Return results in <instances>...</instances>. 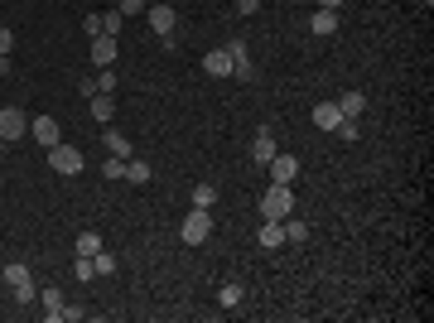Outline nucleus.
<instances>
[{
    "instance_id": "obj_1",
    "label": "nucleus",
    "mask_w": 434,
    "mask_h": 323,
    "mask_svg": "<svg viewBox=\"0 0 434 323\" xmlns=\"http://www.w3.org/2000/svg\"><path fill=\"white\" fill-rule=\"evenodd\" d=\"M213 236V208H189V217L179 222V241L184 246H203Z\"/></svg>"
},
{
    "instance_id": "obj_2",
    "label": "nucleus",
    "mask_w": 434,
    "mask_h": 323,
    "mask_svg": "<svg viewBox=\"0 0 434 323\" xmlns=\"http://www.w3.org/2000/svg\"><path fill=\"white\" fill-rule=\"evenodd\" d=\"M0 275H5V285H10V295H15V304H34V299H39L34 275H29V265H24V261H10Z\"/></svg>"
},
{
    "instance_id": "obj_3",
    "label": "nucleus",
    "mask_w": 434,
    "mask_h": 323,
    "mask_svg": "<svg viewBox=\"0 0 434 323\" xmlns=\"http://www.w3.org/2000/svg\"><path fill=\"white\" fill-rule=\"evenodd\" d=\"M145 19H150V29H155V39H159L164 49H174V24H179V15H174V5H164V0H155V5H145Z\"/></svg>"
},
{
    "instance_id": "obj_4",
    "label": "nucleus",
    "mask_w": 434,
    "mask_h": 323,
    "mask_svg": "<svg viewBox=\"0 0 434 323\" xmlns=\"http://www.w3.org/2000/svg\"><path fill=\"white\" fill-rule=\"evenodd\" d=\"M295 213V193H290V184H270L266 193H261V217H290Z\"/></svg>"
},
{
    "instance_id": "obj_5",
    "label": "nucleus",
    "mask_w": 434,
    "mask_h": 323,
    "mask_svg": "<svg viewBox=\"0 0 434 323\" xmlns=\"http://www.w3.org/2000/svg\"><path fill=\"white\" fill-rule=\"evenodd\" d=\"M49 164H53V174H83L87 159L78 155V145H63V140H58V145L49 150Z\"/></svg>"
},
{
    "instance_id": "obj_6",
    "label": "nucleus",
    "mask_w": 434,
    "mask_h": 323,
    "mask_svg": "<svg viewBox=\"0 0 434 323\" xmlns=\"http://www.w3.org/2000/svg\"><path fill=\"white\" fill-rule=\"evenodd\" d=\"M19 135H29V116L19 107H0V140L10 145V140H19Z\"/></svg>"
},
{
    "instance_id": "obj_7",
    "label": "nucleus",
    "mask_w": 434,
    "mask_h": 323,
    "mask_svg": "<svg viewBox=\"0 0 434 323\" xmlns=\"http://www.w3.org/2000/svg\"><path fill=\"white\" fill-rule=\"evenodd\" d=\"M29 135H34L44 150H53V145L63 140V125H58L53 116H34V121H29Z\"/></svg>"
},
{
    "instance_id": "obj_8",
    "label": "nucleus",
    "mask_w": 434,
    "mask_h": 323,
    "mask_svg": "<svg viewBox=\"0 0 434 323\" xmlns=\"http://www.w3.org/2000/svg\"><path fill=\"white\" fill-rule=\"evenodd\" d=\"M266 169H270V184H295L300 179V159L295 155H275Z\"/></svg>"
},
{
    "instance_id": "obj_9",
    "label": "nucleus",
    "mask_w": 434,
    "mask_h": 323,
    "mask_svg": "<svg viewBox=\"0 0 434 323\" xmlns=\"http://www.w3.org/2000/svg\"><path fill=\"white\" fill-rule=\"evenodd\" d=\"M116 34H97L92 39V68H116Z\"/></svg>"
},
{
    "instance_id": "obj_10",
    "label": "nucleus",
    "mask_w": 434,
    "mask_h": 323,
    "mask_svg": "<svg viewBox=\"0 0 434 323\" xmlns=\"http://www.w3.org/2000/svg\"><path fill=\"white\" fill-rule=\"evenodd\" d=\"M275 155H280V150H275V135H270V130H256V140H251V159H256V164H270Z\"/></svg>"
},
{
    "instance_id": "obj_11",
    "label": "nucleus",
    "mask_w": 434,
    "mask_h": 323,
    "mask_svg": "<svg viewBox=\"0 0 434 323\" xmlns=\"http://www.w3.org/2000/svg\"><path fill=\"white\" fill-rule=\"evenodd\" d=\"M309 34H319V39L338 34V10H314L309 15Z\"/></svg>"
},
{
    "instance_id": "obj_12",
    "label": "nucleus",
    "mask_w": 434,
    "mask_h": 323,
    "mask_svg": "<svg viewBox=\"0 0 434 323\" xmlns=\"http://www.w3.org/2000/svg\"><path fill=\"white\" fill-rule=\"evenodd\" d=\"M203 73H208V78H232V53H227V49H213V53L203 58Z\"/></svg>"
},
{
    "instance_id": "obj_13",
    "label": "nucleus",
    "mask_w": 434,
    "mask_h": 323,
    "mask_svg": "<svg viewBox=\"0 0 434 323\" xmlns=\"http://www.w3.org/2000/svg\"><path fill=\"white\" fill-rule=\"evenodd\" d=\"M256 241H261L266 251H275V246H285V227H280L275 217H266V222H261V232H256Z\"/></svg>"
},
{
    "instance_id": "obj_14",
    "label": "nucleus",
    "mask_w": 434,
    "mask_h": 323,
    "mask_svg": "<svg viewBox=\"0 0 434 323\" xmlns=\"http://www.w3.org/2000/svg\"><path fill=\"white\" fill-rule=\"evenodd\" d=\"M309 116H314V125H319V130H338V121H342L338 102H319V107L309 111Z\"/></svg>"
},
{
    "instance_id": "obj_15",
    "label": "nucleus",
    "mask_w": 434,
    "mask_h": 323,
    "mask_svg": "<svg viewBox=\"0 0 434 323\" xmlns=\"http://www.w3.org/2000/svg\"><path fill=\"white\" fill-rule=\"evenodd\" d=\"M87 107H92V116H97L102 125H111V116H116V97H111V92H97V97H87Z\"/></svg>"
},
{
    "instance_id": "obj_16",
    "label": "nucleus",
    "mask_w": 434,
    "mask_h": 323,
    "mask_svg": "<svg viewBox=\"0 0 434 323\" xmlns=\"http://www.w3.org/2000/svg\"><path fill=\"white\" fill-rule=\"evenodd\" d=\"M338 111H342V121H357V116L367 111V97H362V92H342V97H338Z\"/></svg>"
},
{
    "instance_id": "obj_17",
    "label": "nucleus",
    "mask_w": 434,
    "mask_h": 323,
    "mask_svg": "<svg viewBox=\"0 0 434 323\" xmlns=\"http://www.w3.org/2000/svg\"><path fill=\"white\" fill-rule=\"evenodd\" d=\"M280 227H285V241H309V222L304 217H280Z\"/></svg>"
},
{
    "instance_id": "obj_18",
    "label": "nucleus",
    "mask_w": 434,
    "mask_h": 323,
    "mask_svg": "<svg viewBox=\"0 0 434 323\" xmlns=\"http://www.w3.org/2000/svg\"><path fill=\"white\" fill-rule=\"evenodd\" d=\"M107 155H116V159H130V140H125L121 130H111V125H107Z\"/></svg>"
},
{
    "instance_id": "obj_19",
    "label": "nucleus",
    "mask_w": 434,
    "mask_h": 323,
    "mask_svg": "<svg viewBox=\"0 0 434 323\" xmlns=\"http://www.w3.org/2000/svg\"><path fill=\"white\" fill-rule=\"evenodd\" d=\"M125 184H150V164L145 159H125Z\"/></svg>"
},
{
    "instance_id": "obj_20",
    "label": "nucleus",
    "mask_w": 434,
    "mask_h": 323,
    "mask_svg": "<svg viewBox=\"0 0 434 323\" xmlns=\"http://www.w3.org/2000/svg\"><path fill=\"white\" fill-rule=\"evenodd\" d=\"M102 251V236L97 232H78V256H97Z\"/></svg>"
},
{
    "instance_id": "obj_21",
    "label": "nucleus",
    "mask_w": 434,
    "mask_h": 323,
    "mask_svg": "<svg viewBox=\"0 0 434 323\" xmlns=\"http://www.w3.org/2000/svg\"><path fill=\"white\" fill-rule=\"evenodd\" d=\"M217 304H222V309H236V304H241V285H236V280L222 285V290H217Z\"/></svg>"
},
{
    "instance_id": "obj_22",
    "label": "nucleus",
    "mask_w": 434,
    "mask_h": 323,
    "mask_svg": "<svg viewBox=\"0 0 434 323\" xmlns=\"http://www.w3.org/2000/svg\"><path fill=\"white\" fill-rule=\"evenodd\" d=\"M232 78H236V82H256V63H251V58H236V63H232Z\"/></svg>"
},
{
    "instance_id": "obj_23",
    "label": "nucleus",
    "mask_w": 434,
    "mask_h": 323,
    "mask_svg": "<svg viewBox=\"0 0 434 323\" xmlns=\"http://www.w3.org/2000/svg\"><path fill=\"white\" fill-rule=\"evenodd\" d=\"M217 203V189L213 184H198V189H193V208H213Z\"/></svg>"
},
{
    "instance_id": "obj_24",
    "label": "nucleus",
    "mask_w": 434,
    "mask_h": 323,
    "mask_svg": "<svg viewBox=\"0 0 434 323\" xmlns=\"http://www.w3.org/2000/svg\"><path fill=\"white\" fill-rule=\"evenodd\" d=\"M92 82H97V92H111V97H116V68H97Z\"/></svg>"
},
{
    "instance_id": "obj_25",
    "label": "nucleus",
    "mask_w": 434,
    "mask_h": 323,
    "mask_svg": "<svg viewBox=\"0 0 434 323\" xmlns=\"http://www.w3.org/2000/svg\"><path fill=\"white\" fill-rule=\"evenodd\" d=\"M73 275H78V280H97V265H92V256H78V261H73Z\"/></svg>"
},
{
    "instance_id": "obj_26",
    "label": "nucleus",
    "mask_w": 434,
    "mask_h": 323,
    "mask_svg": "<svg viewBox=\"0 0 434 323\" xmlns=\"http://www.w3.org/2000/svg\"><path fill=\"white\" fill-rule=\"evenodd\" d=\"M121 24H125V15H121V10L102 15V34H116V39H121Z\"/></svg>"
},
{
    "instance_id": "obj_27",
    "label": "nucleus",
    "mask_w": 434,
    "mask_h": 323,
    "mask_svg": "<svg viewBox=\"0 0 434 323\" xmlns=\"http://www.w3.org/2000/svg\"><path fill=\"white\" fill-rule=\"evenodd\" d=\"M102 174H107L111 184H116V179H125V159H116V155H107V164H102Z\"/></svg>"
},
{
    "instance_id": "obj_28",
    "label": "nucleus",
    "mask_w": 434,
    "mask_h": 323,
    "mask_svg": "<svg viewBox=\"0 0 434 323\" xmlns=\"http://www.w3.org/2000/svg\"><path fill=\"white\" fill-rule=\"evenodd\" d=\"M92 265H97V275H111V270H116V256H111L107 246H102V251L92 256Z\"/></svg>"
},
{
    "instance_id": "obj_29",
    "label": "nucleus",
    "mask_w": 434,
    "mask_h": 323,
    "mask_svg": "<svg viewBox=\"0 0 434 323\" xmlns=\"http://www.w3.org/2000/svg\"><path fill=\"white\" fill-rule=\"evenodd\" d=\"M145 5H150V0H116V10H121L125 19H130V15H145Z\"/></svg>"
},
{
    "instance_id": "obj_30",
    "label": "nucleus",
    "mask_w": 434,
    "mask_h": 323,
    "mask_svg": "<svg viewBox=\"0 0 434 323\" xmlns=\"http://www.w3.org/2000/svg\"><path fill=\"white\" fill-rule=\"evenodd\" d=\"M338 135H342V140H347V145H352V140H357V135H362V125H357V121H338Z\"/></svg>"
},
{
    "instance_id": "obj_31",
    "label": "nucleus",
    "mask_w": 434,
    "mask_h": 323,
    "mask_svg": "<svg viewBox=\"0 0 434 323\" xmlns=\"http://www.w3.org/2000/svg\"><path fill=\"white\" fill-rule=\"evenodd\" d=\"M227 53H232V63L246 58V39H227Z\"/></svg>"
},
{
    "instance_id": "obj_32",
    "label": "nucleus",
    "mask_w": 434,
    "mask_h": 323,
    "mask_svg": "<svg viewBox=\"0 0 434 323\" xmlns=\"http://www.w3.org/2000/svg\"><path fill=\"white\" fill-rule=\"evenodd\" d=\"M83 29H87V34L97 39V34H102V15H87V19H83Z\"/></svg>"
},
{
    "instance_id": "obj_33",
    "label": "nucleus",
    "mask_w": 434,
    "mask_h": 323,
    "mask_svg": "<svg viewBox=\"0 0 434 323\" xmlns=\"http://www.w3.org/2000/svg\"><path fill=\"white\" fill-rule=\"evenodd\" d=\"M261 10V0H236V15H256Z\"/></svg>"
},
{
    "instance_id": "obj_34",
    "label": "nucleus",
    "mask_w": 434,
    "mask_h": 323,
    "mask_svg": "<svg viewBox=\"0 0 434 323\" xmlns=\"http://www.w3.org/2000/svg\"><path fill=\"white\" fill-rule=\"evenodd\" d=\"M10 49H15V34H10V29H0V53H10Z\"/></svg>"
},
{
    "instance_id": "obj_35",
    "label": "nucleus",
    "mask_w": 434,
    "mask_h": 323,
    "mask_svg": "<svg viewBox=\"0 0 434 323\" xmlns=\"http://www.w3.org/2000/svg\"><path fill=\"white\" fill-rule=\"evenodd\" d=\"M314 5H319V10H342L347 0H314Z\"/></svg>"
},
{
    "instance_id": "obj_36",
    "label": "nucleus",
    "mask_w": 434,
    "mask_h": 323,
    "mask_svg": "<svg viewBox=\"0 0 434 323\" xmlns=\"http://www.w3.org/2000/svg\"><path fill=\"white\" fill-rule=\"evenodd\" d=\"M420 5H434V0H420Z\"/></svg>"
},
{
    "instance_id": "obj_37",
    "label": "nucleus",
    "mask_w": 434,
    "mask_h": 323,
    "mask_svg": "<svg viewBox=\"0 0 434 323\" xmlns=\"http://www.w3.org/2000/svg\"><path fill=\"white\" fill-rule=\"evenodd\" d=\"M300 5H309V0H300Z\"/></svg>"
}]
</instances>
